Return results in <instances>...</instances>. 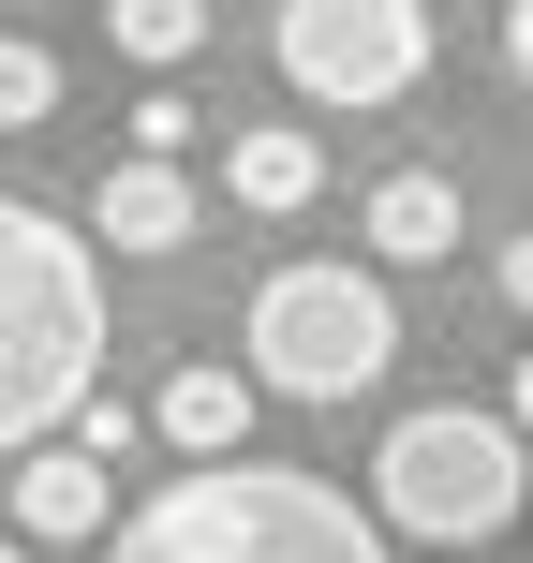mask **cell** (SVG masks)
I'll return each mask as SVG.
<instances>
[{
  "mask_svg": "<svg viewBox=\"0 0 533 563\" xmlns=\"http://www.w3.org/2000/svg\"><path fill=\"white\" fill-rule=\"evenodd\" d=\"M104 563H386V505L237 445V460H193L178 489H148L104 534Z\"/></svg>",
  "mask_w": 533,
  "mask_h": 563,
  "instance_id": "obj_1",
  "label": "cell"
},
{
  "mask_svg": "<svg viewBox=\"0 0 533 563\" xmlns=\"http://www.w3.org/2000/svg\"><path fill=\"white\" fill-rule=\"evenodd\" d=\"M104 371V253L59 208H0V445H59Z\"/></svg>",
  "mask_w": 533,
  "mask_h": 563,
  "instance_id": "obj_2",
  "label": "cell"
},
{
  "mask_svg": "<svg viewBox=\"0 0 533 563\" xmlns=\"http://www.w3.org/2000/svg\"><path fill=\"white\" fill-rule=\"evenodd\" d=\"M370 505H386V534H415V549H489V534H519V505H533V430L475 416V400H430V416L386 430Z\"/></svg>",
  "mask_w": 533,
  "mask_h": 563,
  "instance_id": "obj_3",
  "label": "cell"
},
{
  "mask_svg": "<svg viewBox=\"0 0 533 563\" xmlns=\"http://www.w3.org/2000/svg\"><path fill=\"white\" fill-rule=\"evenodd\" d=\"M253 371L281 400H370L400 371V297L370 267H267L253 297Z\"/></svg>",
  "mask_w": 533,
  "mask_h": 563,
  "instance_id": "obj_4",
  "label": "cell"
},
{
  "mask_svg": "<svg viewBox=\"0 0 533 563\" xmlns=\"http://www.w3.org/2000/svg\"><path fill=\"white\" fill-rule=\"evenodd\" d=\"M267 45L311 104H400L430 75V0H281Z\"/></svg>",
  "mask_w": 533,
  "mask_h": 563,
  "instance_id": "obj_5",
  "label": "cell"
},
{
  "mask_svg": "<svg viewBox=\"0 0 533 563\" xmlns=\"http://www.w3.org/2000/svg\"><path fill=\"white\" fill-rule=\"evenodd\" d=\"M15 534H30V549L119 534V460L89 445V430H59V445H15Z\"/></svg>",
  "mask_w": 533,
  "mask_h": 563,
  "instance_id": "obj_6",
  "label": "cell"
},
{
  "mask_svg": "<svg viewBox=\"0 0 533 563\" xmlns=\"http://www.w3.org/2000/svg\"><path fill=\"white\" fill-rule=\"evenodd\" d=\"M208 208H193V178H178V148H119L104 164V194H89V238L104 253H178Z\"/></svg>",
  "mask_w": 533,
  "mask_h": 563,
  "instance_id": "obj_7",
  "label": "cell"
},
{
  "mask_svg": "<svg viewBox=\"0 0 533 563\" xmlns=\"http://www.w3.org/2000/svg\"><path fill=\"white\" fill-rule=\"evenodd\" d=\"M253 386H267V371H223V356H208V371H164L148 430H164L178 460H237V445H253Z\"/></svg>",
  "mask_w": 533,
  "mask_h": 563,
  "instance_id": "obj_8",
  "label": "cell"
},
{
  "mask_svg": "<svg viewBox=\"0 0 533 563\" xmlns=\"http://www.w3.org/2000/svg\"><path fill=\"white\" fill-rule=\"evenodd\" d=\"M223 194H237V208H267V223H297V208L326 194V148H311V134H281V119H237Z\"/></svg>",
  "mask_w": 533,
  "mask_h": 563,
  "instance_id": "obj_9",
  "label": "cell"
},
{
  "mask_svg": "<svg viewBox=\"0 0 533 563\" xmlns=\"http://www.w3.org/2000/svg\"><path fill=\"white\" fill-rule=\"evenodd\" d=\"M370 253H386V267H430V253H459V194H445V178H430V164H400L386 178V194H370Z\"/></svg>",
  "mask_w": 533,
  "mask_h": 563,
  "instance_id": "obj_10",
  "label": "cell"
},
{
  "mask_svg": "<svg viewBox=\"0 0 533 563\" xmlns=\"http://www.w3.org/2000/svg\"><path fill=\"white\" fill-rule=\"evenodd\" d=\"M104 45L148 59V75H178V59L208 45V0H104Z\"/></svg>",
  "mask_w": 533,
  "mask_h": 563,
  "instance_id": "obj_11",
  "label": "cell"
},
{
  "mask_svg": "<svg viewBox=\"0 0 533 563\" xmlns=\"http://www.w3.org/2000/svg\"><path fill=\"white\" fill-rule=\"evenodd\" d=\"M59 104V59L45 45H0V119H15V134H30V119H45Z\"/></svg>",
  "mask_w": 533,
  "mask_h": 563,
  "instance_id": "obj_12",
  "label": "cell"
},
{
  "mask_svg": "<svg viewBox=\"0 0 533 563\" xmlns=\"http://www.w3.org/2000/svg\"><path fill=\"white\" fill-rule=\"evenodd\" d=\"M504 297H519V311H533V223H519V238H504Z\"/></svg>",
  "mask_w": 533,
  "mask_h": 563,
  "instance_id": "obj_13",
  "label": "cell"
},
{
  "mask_svg": "<svg viewBox=\"0 0 533 563\" xmlns=\"http://www.w3.org/2000/svg\"><path fill=\"white\" fill-rule=\"evenodd\" d=\"M504 59H519V75H533V0H504Z\"/></svg>",
  "mask_w": 533,
  "mask_h": 563,
  "instance_id": "obj_14",
  "label": "cell"
},
{
  "mask_svg": "<svg viewBox=\"0 0 533 563\" xmlns=\"http://www.w3.org/2000/svg\"><path fill=\"white\" fill-rule=\"evenodd\" d=\"M504 416H519V430H533V356H519V371H504Z\"/></svg>",
  "mask_w": 533,
  "mask_h": 563,
  "instance_id": "obj_15",
  "label": "cell"
}]
</instances>
